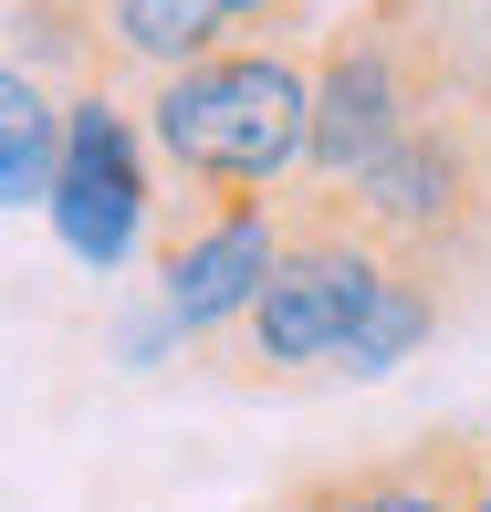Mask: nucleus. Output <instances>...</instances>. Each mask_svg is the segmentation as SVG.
<instances>
[{"mask_svg": "<svg viewBox=\"0 0 491 512\" xmlns=\"http://www.w3.org/2000/svg\"><path fill=\"white\" fill-rule=\"evenodd\" d=\"M471 84H491V42L460 0H345L303 42V178H366Z\"/></svg>", "mask_w": 491, "mask_h": 512, "instance_id": "f257e3e1", "label": "nucleus"}, {"mask_svg": "<svg viewBox=\"0 0 491 512\" xmlns=\"http://www.w3.org/2000/svg\"><path fill=\"white\" fill-rule=\"evenodd\" d=\"M136 136L199 199H272L303 178V42H220L136 95Z\"/></svg>", "mask_w": 491, "mask_h": 512, "instance_id": "f03ea898", "label": "nucleus"}, {"mask_svg": "<svg viewBox=\"0 0 491 512\" xmlns=\"http://www.w3.org/2000/svg\"><path fill=\"white\" fill-rule=\"evenodd\" d=\"M366 293H377V251H366L345 189L293 178V199H283V251H272L262 293H251L241 324H230L220 345H199V356L220 366L230 387H303V377H335V356H345V335H356Z\"/></svg>", "mask_w": 491, "mask_h": 512, "instance_id": "7ed1b4c3", "label": "nucleus"}, {"mask_svg": "<svg viewBox=\"0 0 491 512\" xmlns=\"http://www.w3.org/2000/svg\"><path fill=\"white\" fill-rule=\"evenodd\" d=\"M345 209L377 262H418L491 293V84L439 105L418 136H397L366 178H345Z\"/></svg>", "mask_w": 491, "mask_h": 512, "instance_id": "20e7f679", "label": "nucleus"}, {"mask_svg": "<svg viewBox=\"0 0 491 512\" xmlns=\"http://www.w3.org/2000/svg\"><path fill=\"white\" fill-rule=\"evenodd\" d=\"M283 199H199V189H168L147 209V262H157V293H168L178 335L189 345H220L241 304L262 293L272 251H283Z\"/></svg>", "mask_w": 491, "mask_h": 512, "instance_id": "39448f33", "label": "nucleus"}, {"mask_svg": "<svg viewBox=\"0 0 491 512\" xmlns=\"http://www.w3.org/2000/svg\"><path fill=\"white\" fill-rule=\"evenodd\" d=\"M42 209H53L63 251L74 262L115 272L136 241H147V136H136L126 95H74L63 105V147H53V189H42Z\"/></svg>", "mask_w": 491, "mask_h": 512, "instance_id": "423d86ee", "label": "nucleus"}, {"mask_svg": "<svg viewBox=\"0 0 491 512\" xmlns=\"http://www.w3.org/2000/svg\"><path fill=\"white\" fill-rule=\"evenodd\" d=\"M491 481V450L481 429H418L408 450H377V460H335V471H303L283 502L262 512H460Z\"/></svg>", "mask_w": 491, "mask_h": 512, "instance_id": "0eeeda50", "label": "nucleus"}, {"mask_svg": "<svg viewBox=\"0 0 491 512\" xmlns=\"http://www.w3.org/2000/svg\"><path fill=\"white\" fill-rule=\"evenodd\" d=\"M481 293L450 283V272H418V262H377V293H366L356 335H345L335 377H397V366L418 356V345H439L460 314H471Z\"/></svg>", "mask_w": 491, "mask_h": 512, "instance_id": "6e6552de", "label": "nucleus"}, {"mask_svg": "<svg viewBox=\"0 0 491 512\" xmlns=\"http://www.w3.org/2000/svg\"><path fill=\"white\" fill-rule=\"evenodd\" d=\"M230 11H241V0H105V74H115V95H126V84L147 95V84L189 74L199 53H220Z\"/></svg>", "mask_w": 491, "mask_h": 512, "instance_id": "1a4fd4ad", "label": "nucleus"}, {"mask_svg": "<svg viewBox=\"0 0 491 512\" xmlns=\"http://www.w3.org/2000/svg\"><path fill=\"white\" fill-rule=\"evenodd\" d=\"M53 147H63V105L0 53V209L53 189Z\"/></svg>", "mask_w": 491, "mask_h": 512, "instance_id": "9d476101", "label": "nucleus"}, {"mask_svg": "<svg viewBox=\"0 0 491 512\" xmlns=\"http://www.w3.org/2000/svg\"><path fill=\"white\" fill-rule=\"evenodd\" d=\"M460 512H491V481H481V492H471V502H460Z\"/></svg>", "mask_w": 491, "mask_h": 512, "instance_id": "9b49d317", "label": "nucleus"}, {"mask_svg": "<svg viewBox=\"0 0 491 512\" xmlns=\"http://www.w3.org/2000/svg\"><path fill=\"white\" fill-rule=\"evenodd\" d=\"M481 450H491V439H481Z\"/></svg>", "mask_w": 491, "mask_h": 512, "instance_id": "f8f14e48", "label": "nucleus"}]
</instances>
